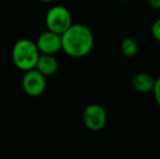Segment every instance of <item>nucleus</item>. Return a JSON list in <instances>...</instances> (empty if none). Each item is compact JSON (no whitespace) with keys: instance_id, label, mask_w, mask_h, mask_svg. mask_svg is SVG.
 I'll list each match as a JSON object with an SVG mask.
<instances>
[{"instance_id":"obj_1","label":"nucleus","mask_w":160,"mask_h":159,"mask_svg":"<svg viewBox=\"0 0 160 159\" xmlns=\"http://www.w3.org/2000/svg\"><path fill=\"white\" fill-rule=\"evenodd\" d=\"M94 34L87 25L82 23L72 24L61 34V50L72 58H83L94 47Z\"/></svg>"},{"instance_id":"obj_6","label":"nucleus","mask_w":160,"mask_h":159,"mask_svg":"<svg viewBox=\"0 0 160 159\" xmlns=\"http://www.w3.org/2000/svg\"><path fill=\"white\" fill-rule=\"evenodd\" d=\"M35 42L42 55H55L61 50V35L48 30L39 34Z\"/></svg>"},{"instance_id":"obj_4","label":"nucleus","mask_w":160,"mask_h":159,"mask_svg":"<svg viewBox=\"0 0 160 159\" xmlns=\"http://www.w3.org/2000/svg\"><path fill=\"white\" fill-rule=\"evenodd\" d=\"M83 122L91 131H100L107 123V112L99 104H91L83 111Z\"/></svg>"},{"instance_id":"obj_13","label":"nucleus","mask_w":160,"mask_h":159,"mask_svg":"<svg viewBox=\"0 0 160 159\" xmlns=\"http://www.w3.org/2000/svg\"><path fill=\"white\" fill-rule=\"evenodd\" d=\"M38 1L45 2V3H48V2H51V1H53V0H38Z\"/></svg>"},{"instance_id":"obj_7","label":"nucleus","mask_w":160,"mask_h":159,"mask_svg":"<svg viewBox=\"0 0 160 159\" xmlns=\"http://www.w3.org/2000/svg\"><path fill=\"white\" fill-rule=\"evenodd\" d=\"M35 69L44 77L53 75L58 70V61L53 55H42L40 53Z\"/></svg>"},{"instance_id":"obj_12","label":"nucleus","mask_w":160,"mask_h":159,"mask_svg":"<svg viewBox=\"0 0 160 159\" xmlns=\"http://www.w3.org/2000/svg\"><path fill=\"white\" fill-rule=\"evenodd\" d=\"M146 2L150 8L160 10V0H146Z\"/></svg>"},{"instance_id":"obj_10","label":"nucleus","mask_w":160,"mask_h":159,"mask_svg":"<svg viewBox=\"0 0 160 159\" xmlns=\"http://www.w3.org/2000/svg\"><path fill=\"white\" fill-rule=\"evenodd\" d=\"M152 36L154 37L155 40L160 42V17L154 22L152 26Z\"/></svg>"},{"instance_id":"obj_8","label":"nucleus","mask_w":160,"mask_h":159,"mask_svg":"<svg viewBox=\"0 0 160 159\" xmlns=\"http://www.w3.org/2000/svg\"><path fill=\"white\" fill-rule=\"evenodd\" d=\"M155 79L149 73L141 72L136 74L132 80V85L138 93H152L155 85Z\"/></svg>"},{"instance_id":"obj_2","label":"nucleus","mask_w":160,"mask_h":159,"mask_svg":"<svg viewBox=\"0 0 160 159\" xmlns=\"http://www.w3.org/2000/svg\"><path fill=\"white\" fill-rule=\"evenodd\" d=\"M11 56L15 68L26 72L28 70L35 69L40 52L34 40L21 38L14 44Z\"/></svg>"},{"instance_id":"obj_9","label":"nucleus","mask_w":160,"mask_h":159,"mask_svg":"<svg viewBox=\"0 0 160 159\" xmlns=\"http://www.w3.org/2000/svg\"><path fill=\"white\" fill-rule=\"evenodd\" d=\"M121 52L124 57L127 58H133L136 56L138 52V45H137L136 40L131 38V37H125L124 39L121 42Z\"/></svg>"},{"instance_id":"obj_5","label":"nucleus","mask_w":160,"mask_h":159,"mask_svg":"<svg viewBox=\"0 0 160 159\" xmlns=\"http://www.w3.org/2000/svg\"><path fill=\"white\" fill-rule=\"evenodd\" d=\"M22 88L31 97H37L46 89V77L36 69L26 71L22 77Z\"/></svg>"},{"instance_id":"obj_11","label":"nucleus","mask_w":160,"mask_h":159,"mask_svg":"<svg viewBox=\"0 0 160 159\" xmlns=\"http://www.w3.org/2000/svg\"><path fill=\"white\" fill-rule=\"evenodd\" d=\"M152 94H154L155 100H156L157 105L160 107V77L155 81L154 88H152Z\"/></svg>"},{"instance_id":"obj_3","label":"nucleus","mask_w":160,"mask_h":159,"mask_svg":"<svg viewBox=\"0 0 160 159\" xmlns=\"http://www.w3.org/2000/svg\"><path fill=\"white\" fill-rule=\"evenodd\" d=\"M45 23L48 31L61 35L73 24V22L69 9L64 6L56 4L47 11Z\"/></svg>"}]
</instances>
